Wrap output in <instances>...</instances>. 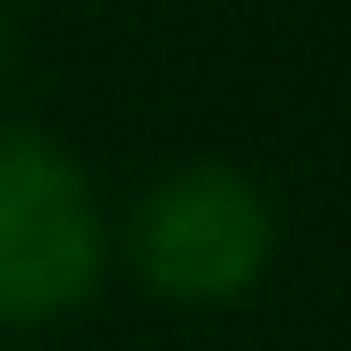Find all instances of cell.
I'll return each mask as SVG.
<instances>
[{
    "label": "cell",
    "mask_w": 351,
    "mask_h": 351,
    "mask_svg": "<svg viewBox=\"0 0 351 351\" xmlns=\"http://www.w3.org/2000/svg\"><path fill=\"white\" fill-rule=\"evenodd\" d=\"M130 260L176 306L245 298L275 260V206L252 176L221 168V160L176 168L130 214Z\"/></svg>",
    "instance_id": "cell-1"
},
{
    "label": "cell",
    "mask_w": 351,
    "mask_h": 351,
    "mask_svg": "<svg viewBox=\"0 0 351 351\" xmlns=\"http://www.w3.org/2000/svg\"><path fill=\"white\" fill-rule=\"evenodd\" d=\"M99 206L62 145L0 130V321H53L99 282Z\"/></svg>",
    "instance_id": "cell-2"
},
{
    "label": "cell",
    "mask_w": 351,
    "mask_h": 351,
    "mask_svg": "<svg viewBox=\"0 0 351 351\" xmlns=\"http://www.w3.org/2000/svg\"><path fill=\"white\" fill-rule=\"evenodd\" d=\"M0 69H8V8H0Z\"/></svg>",
    "instance_id": "cell-3"
}]
</instances>
